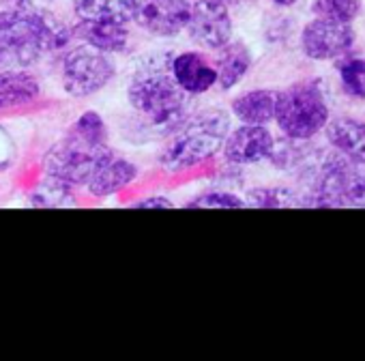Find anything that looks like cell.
Instances as JSON below:
<instances>
[{
  "mask_svg": "<svg viewBox=\"0 0 365 361\" xmlns=\"http://www.w3.org/2000/svg\"><path fill=\"white\" fill-rule=\"evenodd\" d=\"M110 153L108 127L97 112H84L46 155V172L67 185H82Z\"/></svg>",
  "mask_w": 365,
  "mask_h": 361,
  "instance_id": "1",
  "label": "cell"
},
{
  "mask_svg": "<svg viewBox=\"0 0 365 361\" xmlns=\"http://www.w3.org/2000/svg\"><path fill=\"white\" fill-rule=\"evenodd\" d=\"M230 133V118L224 110H202L190 118H182L163 146L161 166L170 172L185 170L198 161L215 155Z\"/></svg>",
  "mask_w": 365,
  "mask_h": 361,
  "instance_id": "2",
  "label": "cell"
},
{
  "mask_svg": "<svg viewBox=\"0 0 365 361\" xmlns=\"http://www.w3.org/2000/svg\"><path fill=\"white\" fill-rule=\"evenodd\" d=\"M131 108L153 127L174 129L185 118L187 93L182 91L170 67L150 63L138 69L129 84Z\"/></svg>",
  "mask_w": 365,
  "mask_h": 361,
  "instance_id": "3",
  "label": "cell"
},
{
  "mask_svg": "<svg viewBox=\"0 0 365 361\" xmlns=\"http://www.w3.org/2000/svg\"><path fill=\"white\" fill-rule=\"evenodd\" d=\"M65 41L63 29L50 24L33 11H3L0 14V52L5 54L9 69L37 63L48 50Z\"/></svg>",
  "mask_w": 365,
  "mask_h": 361,
  "instance_id": "4",
  "label": "cell"
},
{
  "mask_svg": "<svg viewBox=\"0 0 365 361\" xmlns=\"http://www.w3.org/2000/svg\"><path fill=\"white\" fill-rule=\"evenodd\" d=\"M303 205L312 207H365V163L337 151L316 163L314 188Z\"/></svg>",
  "mask_w": 365,
  "mask_h": 361,
  "instance_id": "5",
  "label": "cell"
},
{
  "mask_svg": "<svg viewBox=\"0 0 365 361\" xmlns=\"http://www.w3.org/2000/svg\"><path fill=\"white\" fill-rule=\"evenodd\" d=\"M273 121L286 138L312 140L329 123V103L322 86L307 80L277 93Z\"/></svg>",
  "mask_w": 365,
  "mask_h": 361,
  "instance_id": "6",
  "label": "cell"
},
{
  "mask_svg": "<svg viewBox=\"0 0 365 361\" xmlns=\"http://www.w3.org/2000/svg\"><path fill=\"white\" fill-rule=\"evenodd\" d=\"M114 78V63L97 48L80 46L63 61V86L73 97H91L110 84Z\"/></svg>",
  "mask_w": 365,
  "mask_h": 361,
  "instance_id": "7",
  "label": "cell"
},
{
  "mask_svg": "<svg viewBox=\"0 0 365 361\" xmlns=\"http://www.w3.org/2000/svg\"><path fill=\"white\" fill-rule=\"evenodd\" d=\"M356 41L354 29L348 22L314 18L301 33V50L312 61H335L350 52Z\"/></svg>",
  "mask_w": 365,
  "mask_h": 361,
  "instance_id": "8",
  "label": "cell"
},
{
  "mask_svg": "<svg viewBox=\"0 0 365 361\" xmlns=\"http://www.w3.org/2000/svg\"><path fill=\"white\" fill-rule=\"evenodd\" d=\"M185 29L190 37L207 50H220L232 39V20L222 0H198Z\"/></svg>",
  "mask_w": 365,
  "mask_h": 361,
  "instance_id": "9",
  "label": "cell"
},
{
  "mask_svg": "<svg viewBox=\"0 0 365 361\" xmlns=\"http://www.w3.org/2000/svg\"><path fill=\"white\" fill-rule=\"evenodd\" d=\"M190 14V0H135L131 20L150 35L172 37L187 26Z\"/></svg>",
  "mask_w": 365,
  "mask_h": 361,
  "instance_id": "10",
  "label": "cell"
},
{
  "mask_svg": "<svg viewBox=\"0 0 365 361\" xmlns=\"http://www.w3.org/2000/svg\"><path fill=\"white\" fill-rule=\"evenodd\" d=\"M275 138L267 129V125H241L239 129L230 131L224 140V155L230 163L247 166L269 159L273 151Z\"/></svg>",
  "mask_w": 365,
  "mask_h": 361,
  "instance_id": "11",
  "label": "cell"
},
{
  "mask_svg": "<svg viewBox=\"0 0 365 361\" xmlns=\"http://www.w3.org/2000/svg\"><path fill=\"white\" fill-rule=\"evenodd\" d=\"M170 71L176 84L187 95L207 93L217 84L215 67L198 52H182L170 61Z\"/></svg>",
  "mask_w": 365,
  "mask_h": 361,
  "instance_id": "12",
  "label": "cell"
},
{
  "mask_svg": "<svg viewBox=\"0 0 365 361\" xmlns=\"http://www.w3.org/2000/svg\"><path fill=\"white\" fill-rule=\"evenodd\" d=\"M135 176H138V168L131 161H127L110 151L97 163V168L93 170L86 183H88V190L93 196L103 198V196H112V194L120 192L123 188H127Z\"/></svg>",
  "mask_w": 365,
  "mask_h": 361,
  "instance_id": "13",
  "label": "cell"
},
{
  "mask_svg": "<svg viewBox=\"0 0 365 361\" xmlns=\"http://www.w3.org/2000/svg\"><path fill=\"white\" fill-rule=\"evenodd\" d=\"M324 133L333 151L365 163V121L352 116H337L327 123Z\"/></svg>",
  "mask_w": 365,
  "mask_h": 361,
  "instance_id": "14",
  "label": "cell"
},
{
  "mask_svg": "<svg viewBox=\"0 0 365 361\" xmlns=\"http://www.w3.org/2000/svg\"><path fill=\"white\" fill-rule=\"evenodd\" d=\"M275 101H277L275 91L256 88L239 95L232 101V112L245 125H267L275 116Z\"/></svg>",
  "mask_w": 365,
  "mask_h": 361,
  "instance_id": "15",
  "label": "cell"
},
{
  "mask_svg": "<svg viewBox=\"0 0 365 361\" xmlns=\"http://www.w3.org/2000/svg\"><path fill=\"white\" fill-rule=\"evenodd\" d=\"M213 67L217 73V84L224 91H228V88H235L243 80V76L250 71L252 54L243 44L228 41L226 46L220 48V54H217V61Z\"/></svg>",
  "mask_w": 365,
  "mask_h": 361,
  "instance_id": "16",
  "label": "cell"
},
{
  "mask_svg": "<svg viewBox=\"0 0 365 361\" xmlns=\"http://www.w3.org/2000/svg\"><path fill=\"white\" fill-rule=\"evenodd\" d=\"M78 35L91 48H97V50H101L106 54L123 52L127 48V39H129V33H127L125 24H118V22L82 20L80 26H78Z\"/></svg>",
  "mask_w": 365,
  "mask_h": 361,
  "instance_id": "17",
  "label": "cell"
},
{
  "mask_svg": "<svg viewBox=\"0 0 365 361\" xmlns=\"http://www.w3.org/2000/svg\"><path fill=\"white\" fill-rule=\"evenodd\" d=\"M39 97V82L26 71H0V110L31 103Z\"/></svg>",
  "mask_w": 365,
  "mask_h": 361,
  "instance_id": "18",
  "label": "cell"
},
{
  "mask_svg": "<svg viewBox=\"0 0 365 361\" xmlns=\"http://www.w3.org/2000/svg\"><path fill=\"white\" fill-rule=\"evenodd\" d=\"M73 5L82 20L125 24L133 18L135 0H73Z\"/></svg>",
  "mask_w": 365,
  "mask_h": 361,
  "instance_id": "19",
  "label": "cell"
},
{
  "mask_svg": "<svg viewBox=\"0 0 365 361\" xmlns=\"http://www.w3.org/2000/svg\"><path fill=\"white\" fill-rule=\"evenodd\" d=\"M335 61V71L344 95H348L350 99L365 101V56L346 52Z\"/></svg>",
  "mask_w": 365,
  "mask_h": 361,
  "instance_id": "20",
  "label": "cell"
},
{
  "mask_svg": "<svg viewBox=\"0 0 365 361\" xmlns=\"http://www.w3.org/2000/svg\"><path fill=\"white\" fill-rule=\"evenodd\" d=\"M31 203L37 207H69V205H73L71 185L48 174L39 183V188L33 192Z\"/></svg>",
  "mask_w": 365,
  "mask_h": 361,
  "instance_id": "21",
  "label": "cell"
},
{
  "mask_svg": "<svg viewBox=\"0 0 365 361\" xmlns=\"http://www.w3.org/2000/svg\"><path fill=\"white\" fill-rule=\"evenodd\" d=\"M312 11L316 14V18H329L352 24L363 11V3L361 0H314Z\"/></svg>",
  "mask_w": 365,
  "mask_h": 361,
  "instance_id": "22",
  "label": "cell"
},
{
  "mask_svg": "<svg viewBox=\"0 0 365 361\" xmlns=\"http://www.w3.org/2000/svg\"><path fill=\"white\" fill-rule=\"evenodd\" d=\"M252 207L262 209H284V207H301L303 196H297L292 190L286 188H258L247 194Z\"/></svg>",
  "mask_w": 365,
  "mask_h": 361,
  "instance_id": "23",
  "label": "cell"
},
{
  "mask_svg": "<svg viewBox=\"0 0 365 361\" xmlns=\"http://www.w3.org/2000/svg\"><path fill=\"white\" fill-rule=\"evenodd\" d=\"M245 203L235 196V194H228V192H207L198 198H194L192 203H187L190 209H213V207H220V209H241Z\"/></svg>",
  "mask_w": 365,
  "mask_h": 361,
  "instance_id": "24",
  "label": "cell"
},
{
  "mask_svg": "<svg viewBox=\"0 0 365 361\" xmlns=\"http://www.w3.org/2000/svg\"><path fill=\"white\" fill-rule=\"evenodd\" d=\"M135 209H172V203H168V198H144L140 203H135Z\"/></svg>",
  "mask_w": 365,
  "mask_h": 361,
  "instance_id": "25",
  "label": "cell"
},
{
  "mask_svg": "<svg viewBox=\"0 0 365 361\" xmlns=\"http://www.w3.org/2000/svg\"><path fill=\"white\" fill-rule=\"evenodd\" d=\"M9 69V63H7V59H5V54L0 52V71H7Z\"/></svg>",
  "mask_w": 365,
  "mask_h": 361,
  "instance_id": "26",
  "label": "cell"
},
{
  "mask_svg": "<svg viewBox=\"0 0 365 361\" xmlns=\"http://www.w3.org/2000/svg\"><path fill=\"white\" fill-rule=\"evenodd\" d=\"M275 5H279V7H290V5H294L297 0H273Z\"/></svg>",
  "mask_w": 365,
  "mask_h": 361,
  "instance_id": "27",
  "label": "cell"
}]
</instances>
